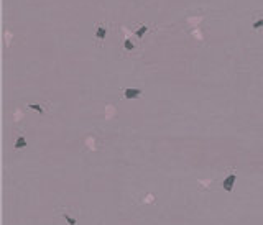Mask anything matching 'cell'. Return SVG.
<instances>
[{
	"instance_id": "cell-1",
	"label": "cell",
	"mask_w": 263,
	"mask_h": 225,
	"mask_svg": "<svg viewBox=\"0 0 263 225\" xmlns=\"http://www.w3.org/2000/svg\"><path fill=\"white\" fill-rule=\"evenodd\" d=\"M235 181H237V174H235V172H232V174H228L225 179H224V182H222V187H224L227 192H230L232 189H233V184H235Z\"/></svg>"
},
{
	"instance_id": "cell-2",
	"label": "cell",
	"mask_w": 263,
	"mask_h": 225,
	"mask_svg": "<svg viewBox=\"0 0 263 225\" xmlns=\"http://www.w3.org/2000/svg\"><path fill=\"white\" fill-rule=\"evenodd\" d=\"M125 99H138L141 95V89H135V87H127L123 90Z\"/></svg>"
},
{
	"instance_id": "cell-3",
	"label": "cell",
	"mask_w": 263,
	"mask_h": 225,
	"mask_svg": "<svg viewBox=\"0 0 263 225\" xmlns=\"http://www.w3.org/2000/svg\"><path fill=\"white\" fill-rule=\"evenodd\" d=\"M105 34H107V28L105 26H99V28H97V31H95V38L97 39H104Z\"/></svg>"
},
{
	"instance_id": "cell-4",
	"label": "cell",
	"mask_w": 263,
	"mask_h": 225,
	"mask_svg": "<svg viewBox=\"0 0 263 225\" xmlns=\"http://www.w3.org/2000/svg\"><path fill=\"white\" fill-rule=\"evenodd\" d=\"M26 146V138L25 136H18L16 138V141H15V148L16 149H21V148H25Z\"/></svg>"
},
{
	"instance_id": "cell-5",
	"label": "cell",
	"mask_w": 263,
	"mask_h": 225,
	"mask_svg": "<svg viewBox=\"0 0 263 225\" xmlns=\"http://www.w3.org/2000/svg\"><path fill=\"white\" fill-rule=\"evenodd\" d=\"M146 31H148V26H145V25H143V26H140L138 30L135 31V34H136V38H141V36H143V34H145Z\"/></svg>"
},
{
	"instance_id": "cell-6",
	"label": "cell",
	"mask_w": 263,
	"mask_h": 225,
	"mask_svg": "<svg viewBox=\"0 0 263 225\" xmlns=\"http://www.w3.org/2000/svg\"><path fill=\"white\" fill-rule=\"evenodd\" d=\"M123 48L127 49V51H132L135 48V44H133V41H132V39H125L123 41Z\"/></svg>"
},
{
	"instance_id": "cell-7",
	"label": "cell",
	"mask_w": 263,
	"mask_h": 225,
	"mask_svg": "<svg viewBox=\"0 0 263 225\" xmlns=\"http://www.w3.org/2000/svg\"><path fill=\"white\" fill-rule=\"evenodd\" d=\"M62 217L66 218V222L69 223V225H76V223H77V220H76V218H74V217H71V215H67V214H62Z\"/></svg>"
},
{
	"instance_id": "cell-8",
	"label": "cell",
	"mask_w": 263,
	"mask_h": 225,
	"mask_svg": "<svg viewBox=\"0 0 263 225\" xmlns=\"http://www.w3.org/2000/svg\"><path fill=\"white\" fill-rule=\"evenodd\" d=\"M28 107H30L31 110H36V112H39V113L43 112V107H41V105H38V103H28Z\"/></svg>"
},
{
	"instance_id": "cell-9",
	"label": "cell",
	"mask_w": 263,
	"mask_h": 225,
	"mask_svg": "<svg viewBox=\"0 0 263 225\" xmlns=\"http://www.w3.org/2000/svg\"><path fill=\"white\" fill-rule=\"evenodd\" d=\"M255 28V30H260V28H263V18H260V20H256V21H253V25H251Z\"/></svg>"
}]
</instances>
